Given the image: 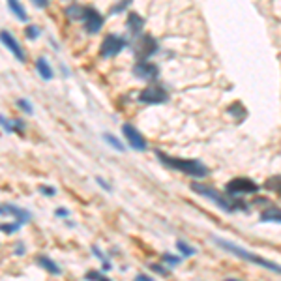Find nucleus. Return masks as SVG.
Listing matches in <instances>:
<instances>
[{"instance_id":"f257e3e1","label":"nucleus","mask_w":281,"mask_h":281,"mask_svg":"<svg viewBox=\"0 0 281 281\" xmlns=\"http://www.w3.org/2000/svg\"><path fill=\"white\" fill-rule=\"evenodd\" d=\"M156 156L160 158V162L163 165H167L170 169H176L180 172H184L187 176H193V178H205L208 176V167L203 165V163L199 162V160H184V158H170L167 154H163L162 150H158Z\"/></svg>"},{"instance_id":"f03ea898","label":"nucleus","mask_w":281,"mask_h":281,"mask_svg":"<svg viewBox=\"0 0 281 281\" xmlns=\"http://www.w3.org/2000/svg\"><path fill=\"white\" fill-rule=\"evenodd\" d=\"M191 189H193L195 193H199V195H205V197H208V199L216 201V205L220 206V208H223V210H227V212L246 210V203L234 199V195H229V193L223 195V193H220L218 189H214V187H210V186H203V184L193 182V184H191Z\"/></svg>"},{"instance_id":"7ed1b4c3","label":"nucleus","mask_w":281,"mask_h":281,"mask_svg":"<svg viewBox=\"0 0 281 281\" xmlns=\"http://www.w3.org/2000/svg\"><path fill=\"white\" fill-rule=\"evenodd\" d=\"M214 240H216L218 246L223 247V249H227V251L232 253V255L240 257V259H246V261H249V263H253V264H259V266H263V268H268V270H272V272H276V274H281V266H278V264L272 263V261L263 259V257H259V255H253V253H249L247 249L236 246V244H230V242H227V240H222V238H214Z\"/></svg>"},{"instance_id":"20e7f679","label":"nucleus","mask_w":281,"mask_h":281,"mask_svg":"<svg viewBox=\"0 0 281 281\" xmlns=\"http://www.w3.org/2000/svg\"><path fill=\"white\" fill-rule=\"evenodd\" d=\"M167 100H169V94H167V90H165L162 85H158V83L148 85L145 90H141V94H139V102L148 103V105L165 103Z\"/></svg>"},{"instance_id":"39448f33","label":"nucleus","mask_w":281,"mask_h":281,"mask_svg":"<svg viewBox=\"0 0 281 281\" xmlns=\"http://www.w3.org/2000/svg\"><path fill=\"white\" fill-rule=\"evenodd\" d=\"M156 51H158V42L150 34L137 38L133 43V53L139 60H148L152 55H156Z\"/></svg>"},{"instance_id":"423d86ee","label":"nucleus","mask_w":281,"mask_h":281,"mask_svg":"<svg viewBox=\"0 0 281 281\" xmlns=\"http://www.w3.org/2000/svg\"><path fill=\"white\" fill-rule=\"evenodd\" d=\"M257 191H259V186L249 178H232L225 186V193H229V195H249V193H257Z\"/></svg>"},{"instance_id":"0eeeda50","label":"nucleus","mask_w":281,"mask_h":281,"mask_svg":"<svg viewBox=\"0 0 281 281\" xmlns=\"http://www.w3.org/2000/svg\"><path fill=\"white\" fill-rule=\"evenodd\" d=\"M83 26L88 34H96L100 32L103 26V17L98 13V9H94L92 6H83V15H81Z\"/></svg>"},{"instance_id":"6e6552de","label":"nucleus","mask_w":281,"mask_h":281,"mask_svg":"<svg viewBox=\"0 0 281 281\" xmlns=\"http://www.w3.org/2000/svg\"><path fill=\"white\" fill-rule=\"evenodd\" d=\"M128 43L124 38H120V36H105L102 42V47H100V55H102L103 58H111V56H116L124 47H126Z\"/></svg>"},{"instance_id":"1a4fd4ad","label":"nucleus","mask_w":281,"mask_h":281,"mask_svg":"<svg viewBox=\"0 0 281 281\" xmlns=\"http://www.w3.org/2000/svg\"><path fill=\"white\" fill-rule=\"evenodd\" d=\"M122 131H124V137H126V141H128V145L133 148V150H139V152H145L146 150V141L145 137L141 135V131L135 128V126H131V124H124L122 126Z\"/></svg>"},{"instance_id":"9d476101","label":"nucleus","mask_w":281,"mask_h":281,"mask_svg":"<svg viewBox=\"0 0 281 281\" xmlns=\"http://www.w3.org/2000/svg\"><path fill=\"white\" fill-rule=\"evenodd\" d=\"M0 42L8 47V51L11 53L19 62H26L25 51H23V47L19 45V42L15 40V36L11 34V32H8V30H0Z\"/></svg>"},{"instance_id":"9b49d317","label":"nucleus","mask_w":281,"mask_h":281,"mask_svg":"<svg viewBox=\"0 0 281 281\" xmlns=\"http://www.w3.org/2000/svg\"><path fill=\"white\" fill-rule=\"evenodd\" d=\"M133 73H135L139 79H145V81H152L160 75V69L156 64H150L148 60H139L133 68Z\"/></svg>"},{"instance_id":"f8f14e48","label":"nucleus","mask_w":281,"mask_h":281,"mask_svg":"<svg viewBox=\"0 0 281 281\" xmlns=\"http://www.w3.org/2000/svg\"><path fill=\"white\" fill-rule=\"evenodd\" d=\"M6 208H8V214H11V216L15 218V222H19L21 225L28 223L30 222V218H32V214L28 212V210L19 208V206H15V205H6Z\"/></svg>"},{"instance_id":"ddd939ff","label":"nucleus","mask_w":281,"mask_h":281,"mask_svg":"<svg viewBox=\"0 0 281 281\" xmlns=\"http://www.w3.org/2000/svg\"><path fill=\"white\" fill-rule=\"evenodd\" d=\"M36 261H38V264L42 266L43 270H47L51 276H60V274H62V270H60L58 264L55 263L53 259H49L47 255H38V259H36Z\"/></svg>"},{"instance_id":"4468645a","label":"nucleus","mask_w":281,"mask_h":281,"mask_svg":"<svg viewBox=\"0 0 281 281\" xmlns=\"http://www.w3.org/2000/svg\"><path fill=\"white\" fill-rule=\"evenodd\" d=\"M36 69H38V73H40V77H42L43 81H51L53 77H55V71L49 66L47 58H43V56H40V58L36 60Z\"/></svg>"},{"instance_id":"2eb2a0df","label":"nucleus","mask_w":281,"mask_h":281,"mask_svg":"<svg viewBox=\"0 0 281 281\" xmlns=\"http://www.w3.org/2000/svg\"><path fill=\"white\" fill-rule=\"evenodd\" d=\"M143 26H145V19L141 17L139 13L135 11H131L128 15V28L131 34H139L141 30H143Z\"/></svg>"},{"instance_id":"dca6fc26","label":"nucleus","mask_w":281,"mask_h":281,"mask_svg":"<svg viewBox=\"0 0 281 281\" xmlns=\"http://www.w3.org/2000/svg\"><path fill=\"white\" fill-rule=\"evenodd\" d=\"M8 8L21 23H26V21H28V13H26V9L23 8V4H21L19 0H8Z\"/></svg>"},{"instance_id":"f3484780","label":"nucleus","mask_w":281,"mask_h":281,"mask_svg":"<svg viewBox=\"0 0 281 281\" xmlns=\"http://www.w3.org/2000/svg\"><path fill=\"white\" fill-rule=\"evenodd\" d=\"M227 112L232 114L234 118H236V116H238V118H244V116H246V109H244V105H242L240 102H234L232 105H229Z\"/></svg>"},{"instance_id":"a211bd4d","label":"nucleus","mask_w":281,"mask_h":281,"mask_svg":"<svg viewBox=\"0 0 281 281\" xmlns=\"http://www.w3.org/2000/svg\"><path fill=\"white\" fill-rule=\"evenodd\" d=\"M103 139H105V141H107V143H109L112 148H116L118 152H126V146L122 145V143H120V141L114 135H111V133H103Z\"/></svg>"},{"instance_id":"6ab92c4d","label":"nucleus","mask_w":281,"mask_h":281,"mask_svg":"<svg viewBox=\"0 0 281 281\" xmlns=\"http://www.w3.org/2000/svg\"><path fill=\"white\" fill-rule=\"evenodd\" d=\"M263 222H280L281 223V210H278V208H270L268 212L263 214Z\"/></svg>"},{"instance_id":"aec40b11","label":"nucleus","mask_w":281,"mask_h":281,"mask_svg":"<svg viewBox=\"0 0 281 281\" xmlns=\"http://www.w3.org/2000/svg\"><path fill=\"white\" fill-rule=\"evenodd\" d=\"M66 15H68L69 19H81V15H83V6H69V8H66Z\"/></svg>"},{"instance_id":"412c9836","label":"nucleus","mask_w":281,"mask_h":281,"mask_svg":"<svg viewBox=\"0 0 281 281\" xmlns=\"http://www.w3.org/2000/svg\"><path fill=\"white\" fill-rule=\"evenodd\" d=\"M21 229V223L15 222V223H0V230L2 232H8V234H11V232H17V230Z\"/></svg>"},{"instance_id":"4be33fe9","label":"nucleus","mask_w":281,"mask_h":281,"mask_svg":"<svg viewBox=\"0 0 281 281\" xmlns=\"http://www.w3.org/2000/svg\"><path fill=\"white\" fill-rule=\"evenodd\" d=\"M0 126L4 128L6 133H13V131H15V124H13V120H8L6 116H2V114H0Z\"/></svg>"},{"instance_id":"5701e85b","label":"nucleus","mask_w":281,"mask_h":281,"mask_svg":"<svg viewBox=\"0 0 281 281\" xmlns=\"http://www.w3.org/2000/svg\"><path fill=\"white\" fill-rule=\"evenodd\" d=\"M266 187H270V189H274L278 195H281V176H274V178H270L268 182H266Z\"/></svg>"},{"instance_id":"b1692460","label":"nucleus","mask_w":281,"mask_h":281,"mask_svg":"<svg viewBox=\"0 0 281 281\" xmlns=\"http://www.w3.org/2000/svg\"><path fill=\"white\" fill-rule=\"evenodd\" d=\"M176 247H178L184 255H193V253H195V247L189 246V244H186L184 240H178V242H176Z\"/></svg>"},{"instance_id":"393cba45","label":"nucleus","mask_w":281,"mask_h":281,"mask_svg":"<svg viewBox=\"0 0 281 281\" xmlns=\"http://www.w3.org/2000/svg\"><path fill=\"white\" fill-rule=\"evenodd\" d=\"M25 36H26V40H36V38L40 36V28L36 25H26Z\"/></svg>"},{"instance_id":"a878e982","label":"nucleus","mask_w":281,"mask_h":281,"mask_svg":"<svg viewBox=\"0 0 281 281\" xmlns=\"http://www.w3.org/2000/svg\"><path fill=\"white\" fill-rule=\"evenodd\" d=\"M92 253H94V255H96V257H98V259H100L102 263H103V270H111V263H109V261L105 259V255H103L102 251H100V249H98V247H96V246L92 247Z\"/></svg>"},{"instance_id":"bb28decb","label":"nucleus","mask_w":281,"mask_h":281,"mask_svg":"<svg viewBox=\"0 0 281 281\" xmlns=\"http://www.w3.org/2000/svg\"><path fill=\"white\" fill-rule=\"evenodd\" d=\"M17 105L26 114H32V112H34V107H32V103L28 102V100H17Z\"/></svg>"},{"instance_id":"cd10ccee","label":"nucleus","mask_w":281,"mask_h":281,"mask_svg":"<svg viewBox=\"0 0 281 281\" xmlns=\"http://www.w3.org/2000/svg\"><path fill=\"white\" fill-rule=\"evenodd\" d=\"M38 191H40V193H43V195H47V197L56 195V189H55L53 186H45V184H42V186L38 187Z\"/></svg>"},{"instance_id":"c85d7f7f","label":"nucleus","mask_w":281,"mask_h":281,"mask_svg":"<svg viewBox=\"0 0 281 281\" xmlns=\"http://www.w3.org/2000/svg\"><path fill=\"white\" fill-rule=\"evenodd\" d=\"M129 2H131V0H122L118 6H112V8H111V13H120V11H124V9L128 8Z\"/></svg>"},{"instance_id":"c756f323","label":"nucleus","mask_w":281,"mask_h":281,"mask_svg":"<svg viewBox=\"0 0 281 281\" xmlns=\"http://www.w3.org/2000/svg\"><path fill=\"white\" fill-rule=\"evenodd\" d=\"M86 280H107L102 272H96V270H90V272H86Z\"/></svg>"},{"instance_id":"7c9ffc66","label":"nucleus","mask_w":281,"mask_h":281,"mask_svg":"<svg viewBox=\"0 0 281 281\" xmlns=\"http://www.w3.org/2000/svg\"><path fill=\"white\" fill-rule=\"evenodd\" d=\"M163 259H165V261H167V263H169L170 266H174V264H178V263H180L178 257H172V255H163Z\"/></svg>"},{"instance_id":"2f4dec72","label":"nucleus","mask_w":281,"mask_h":281,"mask_svg":"<svg viewBox=\"0 0 281 281\" xmlns=\"http://www.w3.org/2000/svg\"><path fill=\"white\" fill-rule=\"evenodd\" d=\"M55 216H58V218H68L69 210H66V208H56V210H55Z\"/></svg>"},{"instance_id":"473e14b6","label":"nucleus","mask_w":281,"mask_h":281,"mask_svg":"<svg viewBox=\"0 0 281 281\" xmlns=\"http://www.w3.org/2000/svg\"><path fill=\"white\" fill-rule=\"evenodd\" d=\"M32 4H34L36 8H47L49 0H32Z\"/></svg>"},{"instance_id":"72a5a7b5","label":"nucleus","mask_w":281,"mask_h":281,"mask_svg":"<svg viewBox=\"0 0 281 281\" xmlns=\"http://www.w3.org/2000/svg\"><path fill=\"white\" fill-rule=\"evenodd\" d=\"M96 182H98V184H100V186H102L103 189H105V191H112V187L109 186V184H107L105 180H102V178H96Z\"/></svg>"},{"instance_id":"f704fd0d","label":"nucleus","mask_w":281,"mask_h":281,"mask_svg":"<svg viewBox=\"0 0 281 281\" xmlns=\"http://www.w3.org/2000/svg\"><path fill=\"white\" fill-rule=\"evenodd\" d=\"M152 270H156V272L162 274V276H165V274H167V270H165L163 266H158V264H152Z\"/></svg>"},{"instance_id":"c9c22d12","label":"nucleus","mask_w":281,"mask_h":281,"mask_svg":"<svg viewBox=\"0 0 281 281\" xmlns=\"http://www.w3.org/2000/svg\"><path fill=\"white\" fill-rule=\"evenodd\" d=\"M137 281H152V278H148L145 274H139V276H137Z\"/></svg>"},{"instance_id":"e433bc0d","label":"nucleus","mask_w":281,"mask_h":281,"mask_svg":"<svg viewBox=\"0 0 281 281\" xmlns=\"http://www.w3.org/2000/svg\"><path fill=\"white\" fill-rule=\"evenodd\" d=\"M15 253H17V255H23V253H25V249H23V242H19V244H17V249H15Z\"/></svg>"},{"instance_id":"4c0bfd02","label":"nucleus","mask_w":281,"mask_h":281,"mask_svg":"<svg viewBox=\"0 0 281 281\" xmlns=\"http://www.w3.org/2000/svg\"><path fill=\"white\" fill-rule=\"evenodd\" d=\"M8 214V208H6V205H0V216H6Z\"/></svg>"}]
</instances>
